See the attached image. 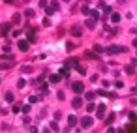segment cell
I'll return each mask as SVG.
<instances>
[{
	"label": "cell",
	"mask_w": 137,
	"mask_h": 133,
	"mask_svg": "<svg viewBox=\"0 0 137 133\" xmlns=\"http://www.w3.org/2000/svg\"><path fill=\"white\" fill-rule=\"evenodd\" d=\"M94 109H96V105H94V103H88V105H86V112H92Z\"/></svg>",
	"instance_id": "9a60e30c"
},
{
	"label": "cell",
	"mask_w": 137,
	"mask_h": 133,
	"mask_svg": "<svg viewBox=\"0 0 137 133\" xmlns=\"http://www.w3.org/2000/svg\"><path fill=\"white\" fill-rule=\"evenodd\" d=\"M49 128H51L53 131H58V129H60V128H58V124H56V120H53L51 124H49Z\"/></svg>",
	"instance_id": "9c48e42d"
},
{
	"label": "cell",
	"mask_w": 137,
	"mask_h": 133,
	"mask_svg": "<svg viewBox=\"0 0 137 133\" xmlns=\"http://www.w3.org/2000/svg\"><path fill=\"white\" fill-rule=\"evenodd\" d=\"M71 107H73V109H81V107H83V99H81V98H75V99L71 101Z\"/></svg>",
	"instance_id": "5b68a950"
},
{
	"label": "cell",
	"mask_w": 137,
	"mask_h": 133,
	"mask_svg": "<svg viewBox=\"0 0 137 133\" xmlns=\"http://www.w3.org/2000/svg\"><path fill=\"white\" fill-rule=\"evenodd\" d=\"M17 47H19V51H28V41L21 39V41H17Z\"/></svg>",
	"instance_id": "277c9868"
},
{
	"label": "cell",
	"mask_w": 137,
	"mask_h": 133,
	"mask_svg": "<svg viewBox=\"0 0 137 133\" xmlns=\"http://www.w3.org/2000/svg\"><path fill=\"white\" fill-rule=\"evenodd\" d=\"M19 21H21V15H19V13H17V15H13V23H19Z\"/></svg>",
	"instance_id": "4316f807"
},
{
	"label": "cell",
	"mask_w": 137,
	"mask_h": 133,
	"mask_svg": "<svg viewBox=\"0 0 137 133\" xmlns=\"http://www.w3.org/2000/svg\"><path fill=\"white\" fill-rule=\"evenodd\" d=\"M102 8H103V11L107 13V15H111V13H113V9H111V8H109V6H102Z\"/></svg>",
	"instance_id": "ffe728a7"
},
{
	"label": "cell",
	"mask_w": 137,
	"mask_h": 133,
	"mask_svg": "<svg viewBox=\"0 0 137 133\" xmlns=\"http://www.w3.org/2000/svg\"><path fill=\"white\" fill-rule=\"evenodd\" d=\"M25 84H26L25 79H19V81H17V86H19V88H25Z\"/></svg>",
	"instance_id": "e0dca14e"
},
{
	"label": "cell",
	"mask_w": 137,
	"mask_h": 133,
	"mask_svg": "<svg viewBox=\"0 0 137 133\" xmlns=\"http://www.w3.org/2000/svg\"><path fill=\"white\" fill-rule=\"evenodd\" d=\"M13 99H15V98H13V94H11V92H8V94H6V101H9V103H11Z\"/></svg>",
	"instance_id": "ac0fdd59"
},
{
	"label": "cell",
	"mask_w": 137,
	"mask_h": 133,
	"mask_svg": "<svg viewBox=\"0 0 137 133\" xmlns=\"http://www.w3.org/2000/svg\"><path fill=\"white\" fill-rule=\"evenodd\" d=\"M94 98H96V92H86V99H90V101H92Z\"/></svg>",
	"instance_id": "2e32d148"
},
{
	"label": "cell",
	"mask_w": 137,
	"mask_h": 133,
	"mask_svg": "<svg viewBox=\"0 0 137 133\" xmlns=\"http://www.w3.org/2000/svg\"><path fill=\"white\" fill-rule=\"evenodd\" d=\"M77 69H79L81 75H86V68H85V66H77Z\"/></svg>",
	"instance_id": "d6986e66"
},
{
	"label": "cell",
	"mask_w": 137,
	"mask_h": 133,
	"mask_svg": "<svg viewBox=\"0 0 137 133\" xmlns=\"http://www.w3.org/2000/svg\"><path fill=\"white\" fill-rule=\"evenodd\" d=\"M38 99H39L38 96H30V98H28V101H30V103H36V101H38Z\"/></svg>",
	"instance_id": "603a6c76"
},
{
	"label": "cell",
	"mask_w": 137,
	"mask_h": 133,
	"mask_svg": "<svg viewBox=\"0 0 137 133\" xmlns=\"http://www.w3.org/2000/svg\"><path fill=\"white\" fill-rule=\"evenodd\" d=\"M90 17L94 19V21H98V19H100V13L96 11V9H92V11H90Z\"/></svg>",
	"instance_id": "30bf717a"
},
{
	"label": "cell",
	"mask_w": 137,
	"mask_h": 133,
	"mask_svg": "<svg viewBox=\"0 0 137 133\" xmlns=\"http://www.w3.org/2000/svg\"><path fill=\"white\" fill-rule=\"evenodd\" d=\"M62 2H69V0H62Z\"/></svg>",
	"instance_id": "f546056e"
},
{
	"label": "cell",
	"mask_w": 137,
	"mask_h": 133,
	"mask_svg": "<svg viewBox=\"0 0 137 133\" xmlns=\"http://www.w3.org/2000/svg\"><path fill=\"white\" fill-rule=\"evenodd\" d=\"M133 47H137V38H135V39H133Z\"/></svg>",
	"instance_id": "f1b7e54d"
},
{
	"label": "cell",
	"mask_w": 137,
	"mask_h": 133,
	"mask_svg": "<svg viewBox=\"0 0 137 133\" xmlns=\"http://www.w3.org/2000/svg\"><path fill=\"white\" fill-rule=\"evenodd\" d=\"M71 34L73 36H81L83 34V28H81V26H73V28H71Z\"/></svg>",
	"instance_id": "8992f818"
},
{
	"label": "cell",
	"mask_w": 137,
	"mask_h": 133,
	"mask_svg": "<svg viewBox=\"0 0 137 133\" xmlns=\"http://www.w3.org/2000/svg\"><path fill=\"white\" fill-rule=\"evenodd\" d=\"M86 26H88V28H94V26H96V21H94L92 17H90L88 21H86Z\"/></svg>",
	"instance_id": "8fae6325"
},
{
	"label": "cell",
	"mask_w": 137,
	"mask_h": 133,
	"mask_svg": "<svg viewBox=\"0 0 137 133\" xmlns=\"http://www.w3.org/2000/svg\"><path fill=\"white\" fill-rule=\"evenodd\" d=\"M68 124L73 128V126L77 124V116H73V114H71V116H68Z\"/></svg>",
	"instance_id": "ba28073f"
},
{
	"label": "cell",
	"mask_w": 137,
	"mask_h": 133,
	"mask_svg": "<svg viewBox=\"0 0 137 133\" xmlns=\"http://www.w3.org/2000/svg\"><path fill=\"white\" fill-rule=\"evenodd\" d=\"M45 11H47V15H51V13H53V11H55V9H53V8H51V6H49V8H45Z\"/></svg>",
	"instance_id": "83f0119b"
},
{
	"label": "cell",
	"mask_w": 137,
	"mask_h": 133,
	"mask_svg": "<svg viewBox=\"0 0 137 133\" xmlns=\"http://www.w3.org/2000/svg\"><path fill=\"white\" fill-rule=\"evenodd\" d=\"M111 21L113 23H118L120 21V15H118V13H111Z\"/></svg>",
	"instance_id": "7c38bea8"
},
{
	"label": "cell",
	"mask_w": 137,
	"mask_h": 133,
	"mask_svg": "<svg viewBox=\"0 0 137 133\" xmlns=\"http://www.w3.org/2000/svg\"><path fill=\"white\" fill-rule=\"evenodd\" d=\"M39 6H41V8L45 9V8H47V0H39Z\"/></svg>",
	"instance_id": "484cf974"
},
{
	"label": "cell",
	"mask_w": 137,
	"mask_h": 133,
	"mask_svg": "<svg viewBox=\"0 0 137 133\" xmlns=\"http://www.w3.org/2000/svg\"><path fill=\"white\" fill-rule=\"evenodd\" d=\"M92 124H94V120H92V116H85V118L81 120V126H83V128H90Z\"/></svg>",
	"instance_id": "3957f363"
},
{
	"label": "cell",
	"mask_w": 137,
	"mask_h": 133,
	"mask_svg": "<svg viewBox=\"0 0 137 133\" xmlns=\"http://www.w3.org/2000/svg\"><path fill=\"white\" fill-rule=\"evenodd\" d=\"M34 36H36V32H34V30H28V41H36Z\"/></svg>",
	"instance_id": "4fadbf2b"
},
{
	"label": "cell",
	"mask_w": 137,
	"mask_h": 133,
	"mask_svg": "<svg viewBox=\"0 0 137 133\" xmlns=\"http://www.w3.org/2000/svg\"><path fill=\"white\" fill-rule=\"evenodd\" d=\"M25 15H26V17H34V11H32V9H26Z\"/></svg>",
	"instance_id": "cb8c5ba5"
},
{
	"label": "cell",
	"mask_w": 137,
	"mask_h": 133,
	"mask_svg": "<svg viewBox=\"0 0 137 133\" xmlns=\"http://www.w3.org/2000/svg\"><path fill=\"white\" fill-rule=\"evenodd\" d=\"M103 112H105V105L100 103V105H98V116H100V118H103Z\"/></svg>",
	"instance_id": "52a82bcc"
},
{
	"label": "cell",
	"mask_w": 137,
	"mask_h": 133,
	"mask_svg": "<svg viewBox=\"0 0 137 133\" xmlns=\"http://www.w3.org/2000/svg\"><path fill=\"white\" fill-rule=\"evenodd\" d=\"M58 6H60L58 0H53V2H51V8H53V9H58Z\"/></svg>",
	"instance_id": "44dd1931"
},
{
	"label": "cell",
	"mask_w": 137,
	"mask_h": 133,
	"mask_svg": "<svg viewBox=\"0 0 137 133\" xmlns=\"http://www.w3.org/2000/svg\"><path fill=\"white\" fill-rule=\"evenodd\" d=\"M71 88H73V92H75V94H83V92H85V86H83V82H73Z\"/></svg>",
	"instance_id": "7a4b0ae2"
},
{
	"label": "cell",
	"mask_w": 137,
	"mask_h": 133,
	"mask_svg": "<svg viewBox=\"0 0 137 133\" xmlns=\"http://www.w3.org/2000/svg\"><path fill=\"white\" fill-rule=\"evenodd\" d=\"M105 51L109 54H118V53H126V47H120V45H109Z\"/></svg>",
	"instance_id": "6da1fadb"
},
{
	"label": "cell",
	"mask_w": 137,
	"mask_h": 133,
	"mask_svg": "<svg viewBox=\"0 0 137 133\" xmlns=\"http://www.w3.org/2000/svg\"><path fill=\"white\" fill-rule=\"evenodd\" d=\"M32 71V68H30V66H25V68H23V73H30Z\"/></svg>",
	"instance_id": "d4e9b609"
},
{
	"label": "cell",
	"mask_w": 137,
	"mask_h": 133,
	"mask_svg": "<svg viewBox=\"0 0 137 133\" xmlns=\"http://www.w3.org/2000/svg\"><path fill=\"white\" fill-rule=\"evenodd\" d=\"M49 79H51V82H58V81H60V77H58V75H51Z\"/></svg>",
	"instance_id": "7402d4cb"
},
{
	"label": "cell",
	"mask_w": 137,
	"mask_h": 133,
	"mask_svg": "<svg viewBox=\"0 0 137 133\" xmlns=\"http://www.w3.org/2000/svg\"><path fill=\"white\" fill-rule=\"evenodd\" d=\"M81 11L85 13V15H90V11H92V9H90L88 6H83V8H81Z\"/></svg>",
	"instance_id": "5bb4252c"
}]
</instances>
